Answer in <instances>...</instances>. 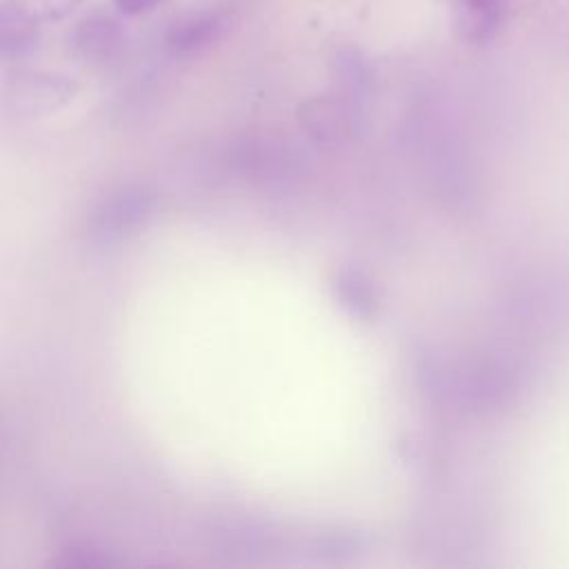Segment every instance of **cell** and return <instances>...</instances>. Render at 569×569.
<instances>
[{
	"label": "cell",
	"mask_w": 569,
	"mask_h": 569,
	"mask_svg": "<svg viewBox=\"0 0 569 569\" xmlns=\"http://www.w3.org/2000/svg\"><path fill=\"white\" fill-rule=\"evenodd\" d=\"M153 211V193L147 187L129 184L109 193L93 211L89 229L100 242H118L140 229Z\"/></svg>",
	"instance_id": "6da1fadb"
},
{
	"label": "cell",
	"mask_w": 569,
	"mask_h": 569,
	"mask_svg": "<svg viewBox=\"0 0 569 569\" xmlns=\"http://www.w3.org/2000/svg\"><path fill=\"white\" fill-rule=\"evenodd\" d=\"M73 82L64 76L29 71L16 76L7 87V102L18 113L40 116L64 104L73 96Z\"/></svg>",
	"instance_id": "7a4b0ae2"
},
{
	"label": "cell",
	"mask_w": 569,
	"mask_h": 569,
	"mask_svg": "<svg viewBox=\"0 0 569 569\" xmlns=\"http://www.w3.org/2000/svg\"><path fill=\"white\" fill-rule=\"evenodd\" d=\"M124 44L120 22L107 13L87 16L71 33L73 53L87 64H104L113 60Z\"/></svg>",
	"instance_id": "3957f363"
},
{
	"label": "cell",
	"mask_w": 569,
	"mask_h": 569,
	"mask_svg": "<svg viewBox=\"0 0 569 569\" xmlns=\"http://www.w3.org/2000/svg\"><path fill=\"white\" fill-rule=\"evenodd\" d=\"M505 4L507 0H456V24L460 36L471 44L487 42L502 20Z\"/></svg>",
	"instance_id": "277c9868"
},
{
	"label": "cell",
	"mask_w": 569,
	"mask_h": 569,
	"mask_svg": "<svg viewBox=\"0 0 569 569\" xmlns=\"http://www.w3.org/2000/svg\"><path fill=\"white\" fill-rule=\"evenodd\" d=\"M40 40L38 22L18 11L11 2L0 4V60L29 56Z\"/></svg>",
	"instance_id": "5b68a950"
},
{
	"label": "cell",
	"mask_w": 569,
	"mask_h": 569,
	"mask_svg": "<svg viewBox=\"0 0 569 569\" xmlns=\"http://www.w3.org/2000/svg\"><path fill=\"white\" fill-rule=\"evenodd\" d=\"M336 296L340 305L358 316V318H371L378 309L376 289L369 282V278L356 269H345L336 280Z\"/></svg>",
	"instance_id": "8992f818"
},
{
	"label": "cell",
	"mask_w": 569,
	"mask_h": 569,
	"mask_svg": "<svg viewBox=\"0 0 569 569\" xmlns=\"http://www.w3.org/2000/svg\"><path fill=\"white\" fill-rule=\"evenodd\" d=\"M216 33V20L200 18L176 24L167 36V49L176 56H187L202 49Z\"/></svg>",
	"instance_id": "52a82bcc"
},
{
	"label": "cell",
	"mask_w": 569,
	"mask_h": 569,
	"mask_svg": "<svg viewBox=\"0 0 569 569\" xmlns=\"http://www.w3.org/2000/svg\"><path fill=\"white\" fill-rule=\"evenodd\" d=\"M82 0H11V4L22 11L33 22H53L69 16Z\"/></svg>",
	"instance_id": "ba28073f"
},
{
	"label": "cell",
	"mask_w": 569,
	"mask_h": 569,
	"mask_svg": "<svg viewBox=\"0 0 569 569\" xmlns=\"http://www.w3.org/2000/svg\"><path fill=\"white\" fill-rule=\"evenodd\" d=\"M164 0H113L116 9L124 16H142L151 9H156L158 4H162Z\"/></svg>",
	"instance_id": "9c48e42d"
}]
</instances>
